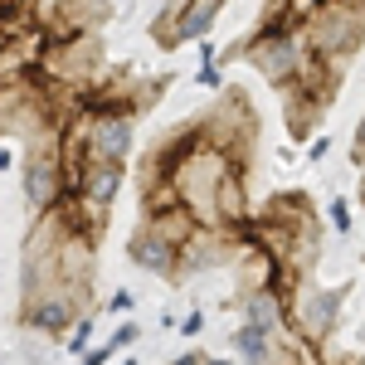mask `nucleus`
Returning <instances> with one entry per match:
<instances>
[{"mask_svg": "<svg viewBox=\"0 0 365 365\" xmlns=\"http://www.w3.org/2000/svg\"><path fill=\"white\" fill-rule=\"evenodd\" d=\"M307 34L297 20H287V15H258V25L249 34H239L229 49H220V63H249L253 73L263 78L268 88H287L297 73H302V63H307Z\"/></svg>", "mask_w": 365, "mask_h": 365, "instance_id": "1", "label": "nucleus"}, {"mask_svg": "<svg viewBox=\"0 0 365 365\" xmlns=\"http://www.w3.org/2000/svg\"><path fill=\"white\" fill-rule=\"evenodd\" d=\"M302 34H307L312 54L346 78V68L356 63L365 44V0H327L322 10H312L302 20Z\"/></svg>", "mask_w": 365, "mask_h": 365, "instance_id": "2", "label": "nucleus"}, {"mask_svg": "<svg viewBox=\"0 0 365 365\" xmlns=\"http://www.w3.org/2000/svg\"><path fill=\"white\" fill-rule=\"evenodd\" d=\"M346 297H351V282H317L302 278L292 287V327L302 336L322 341V351L331 346V336L341 331V317H346Z\"/></svg>", "mask_w": 365, "mask_h": 365, "instance_id": "3", "label": "nucleus"}, {"mask_svg": "<svg viewBox=\"0 0 365 365\" xmlns=\"http://www.w3.org/2000/svg\"><path fill=\"white\" fill-rule=\"evenodd\" d=\"M88 307H98L88 292L54 287V292H44V297H29V302H20V327L58 346V341L68 336V327L78 322V312H88Z\"/></svg>", "mask_w": 365, "mask_h": 365, "instance_id": "4", "label": "nucleus"}, {"mask_svg": "<svg viewBox=\"0 0 365 365\" xmlns=\"http://www.w3.org/2000/svg\"><path fill=\"white\" fill-rule=\"evenodd\" d=\"M78 113H83V141L93 161H132L141 127L137 113H88V108H78Z\"/></svg>", "mask_w": 365, "mask_h": 365, "instance_id": "5", "label": "nucleus"}, {"mask_svg": "<svg viewBox=\"0 0 365 365\" xmlns=\"http://www.w3.org/2000/svg\"><path fill=\"white\" fill-rule=\"evenodd\" d=\"M122 253H127V263L141 268V273H151V278H161V282H180V249L156 225H146V220H137V229L127 234Z\"/></svg>", "mask_w": 365, "mask_h": 365, "instance_id": "6", "label": "nucleus"}, {"mask_svg": "<svg viewBox=\"0 0 365 365\" xmlns=\"http://www.w3.org/2000/svg\"><path fill=\"white\" fill-rule=\"evenodd\" d=\"M229 307L239 312L244 322L268 327L273 336H282V331L292 327V292H287V287H244V282H239V292L229 297Z\"/></svg>", "mask_w": 365, "mask_h": 365, "instance_id": "7", "label": "nucleus"}, {"mask_svg": "<svg viewBox=\"0 0 365 365\" xmlns=\"http://www.w3.org/2000/svg\"><path fill=\"white\" fill-rule=\"evenodd\" d=\"M229 0H185V10H180V20H175V34H170V49H185V44H200V39H210L215 25H220V15H225Z\"/></svg>", "mask_w": 365, "mask_h": 365, "instance_id": "8", "label": "nucleus"}, {"mask_svg": "<svg viewBox=\"0 0 365 365\" xmlns=\"http://www.w3.org/2000/svg\"><path fill=\"white\" fill-rule=\"evenodd\" d=\"M215 210H220V225L239 229L253 215V200H249V166H229L225 180L215 185Z\"/></svg>", "mask_w": 365, "mask_h": 365, "instance_id": "9", "label": "nucleus"}, {"mask_svg": "<svg viewBox=\"0 0 365 365\" xmlns=\"http://www.w3.org/2000/svg\"><path fill=\"white\" fill-rule=\"evenodd\" d=\"M229 351L239 356V361H282V346H278V336L268 331V327H258V322H234V331H229Z\"/></svg>", "mask_w": 365, "mask_h": 365, "instance_id": "10", "label": "nucleus"}, {"mask_svg": "<svg viewBox=\"0 0 365 365\" xmlns=\"http://www.w3.org/2000/svg\"><path fill=\"white\" fill-rule=\"evenodd\" d=\"M93 336H98V307L78 312V322L68 327V336L58 341V346H63L68 356H78V361H83V356H88V346H93Z\"/></svg>", "mask_w": 365, "mask_h": 365, "instance_id": "11", "label": "nucleus"}, {"mask_svg": "<svg viewBox=\"0 0 365 365\" xmlns=\"http://www.w3.org/2000/svg\"><path fill=\"white\" fill-rule=\"evenodd\" d=\"M356 200H346V195H331L327 200V225L336 229V239H351L356 234V210H351Z\"/></svg>", "mask_w": 365, "mask_h": 365, "instance_id": "12", "label": "nucleus"}, {"mask_svg": "<svg viewBox=\"0 0 365 365\" xmlns=\"http://www.w3.org/2000/svg\"><path fill=\"white\" fill-rule=\"evenodd\" d=\"M175 331H180L185 341H200L205 331H210V312H205V307H190L185 317H175Z\"/></svg>", "mask_w": 365, "mask_h": 365, "instance_id": "13", "label": "nucleus"}, {"mask_svg": "<svg viewBox=\"0 0 365 365\" xmlns=\"http://www.w3.org/2000/svg\"><path fill=\"white\" fill-rule=\"evenodd\" d=\"M195 88H205V93H220V88H229V78H225V63H220V58L200 63V68H195Z\"/></svg>", "mask_w": 365, "mask_h": 365, "instance_id": "14", "label": "nucleus"}, {"mask_svg": "<svg viewBox=\"0 0 365 365\" xmlns=\"http://www.w3.org/2000/svg\"><path fill=\"white\" fill-rule=\"evenodd\" d=\"M137 341H141V327L132 322V317H127V322H117V327H113V336H108V351H113V356H117V351H132Z\"/></svg>", "mask_w": 365, "mask_h": 365, "instance_id": "15", "label": "nucleus"}, {"mask_svg": "<svg viewBox=\"0 0 365 365\" xmlns=\"http://www.w3.org/2000/svg\"><path fill=\"white\" fill-rule=\"evenodd\" d=\"M103 312H113V317H127V312H137V292H132V287H117L113 297L103 302Z\"/></svg>", "mask_w": 365, "mask_h": 365, "instance_id": "16", "label": "nucleus"}, {"mask_svg": "<svg viewBox=\"0 0 365 365\" xmlns=\"http://www.w3.org/2000/svg\"><path fill=\"white\" fill-rule=\"evenodd\" d=\"M327 156H331V137H327V132H312L307 137V166L327 161Z\"/></svg>", "mask_w": 365, "mask_h": 365, "instance_id": "17", "label": "nucleus"}, {"mask_svg": "<svg viewBox=\"0 0 365 365\" xmlns=\"http://www.w3.org/2000/svg\"><path fill=\"white\" fill-rule=\"evenodd\" d=\"M351 161L365 170V113H361V122H356V137H351Z\"/></svg>", "mask_w": 365, "mask_h": 365, "instance_id": "18", "label": "nucleus"}, {"mask_svg": "<svg viewBox=\"0 0 365 365\" xmlns=\"http://www.w3.org/2000/svg\"><path fill=\"white\" fill-rule=\"evenodd\" d=\"M322 5H327V0H287V15H292V20L302 25V20H307L312 10H322Z\"/></svg>", "mask_w": 365, "mask_h": 365, "instance_id": "19", "label": "nucleus"}, {"mask_svg": "<svg viewBox=\"0 0 365 365\" xmlns=\"http://www.w3.org/2000/svg\"><path fill=\"white\" fill-rule=\"evenodd\" d=\"M195 54H200V63H210V58H220V44H215V39H200Z\"/></svg>", "mask_w": 365, "mask_h": 365, "instance_id": "20", "label": "nucleus"}, {"mask_svg": "<svg viewBox=\"0 0 365 365\" xmlns=\"http://www.w3.org/2000/svg\"><path fill=\"white\" fill-rule=\"evenodd\" d=\"M205 361H210V356H205L200 346H190V351H180V361H175V365H205Z\"/></svg>", "mask_w": 365, "mask_h": 365, "instance_id": "21", "label": "nucleus"}, {"mask_svg": "<svg viewBox=\"0 0 365 365\" xmlns=\"http://www.w3.org/2000/svg\"><path fill=\"white\" fill-rule=\"evenodd\" d=\"M0 170H15V146L0 141Z\"/></svg>", "mask_w": 365, "mask_h": 365, "instance_id": "22", "label": "nucleus"}, {"mask_svg": "<svg viewBox=\"0 0 365 365\" xmlns=\"http://www.w3.org/2000/svg\"><path fill=\"white\" fill-rule=\"evenodd\" d=\"M356 205L365 210V170H361V190H356Z\"/></svg>", "mask_w": 365, "mask_h": 365, "instance_id": "23", "label": "nucleus"}, {"mask_svg": "<svg viewBox=\"0 0 365 365\" xmlns=\"http://www.w3.org/2000/svg\"><path fill=\"white\" fill-rule=\"evenodd\" d=\"M10 5H20V0H0V15H5V10H10Z\"/></svg>", "mask_w": 365, "mask_h": 365, "instance_id": "24", "label": "nucleus"}, {"mask_svg": "<svg viewBox=\"0 0 365 365\" xmlns=\"http://www.w3.org/2000/svg\"><path fill=\"white\" fill-rule=\"evenodd\" d=\"M44 5H58V0H44Z\"/></svg>", "mask_w": 365, "mask_h": 365, "instance_id": "25", "label": "nucleus"}]
</instances>
